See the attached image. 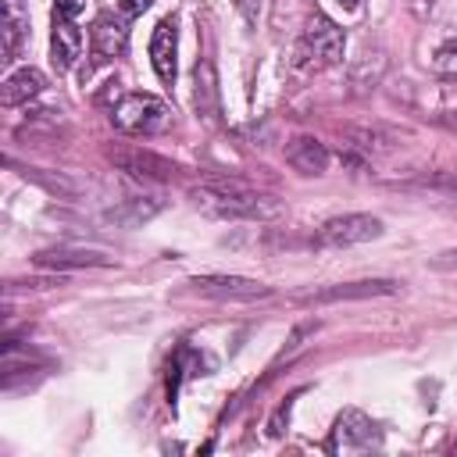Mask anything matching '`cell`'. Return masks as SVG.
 <instances>
[{"label":"cell","mask_w":457,"mask_h":457,"mask_svg":"<svg viewBox=\"0 0 457 457\" xmlns=\"http://www.w3.org/2000/svg\"><path fill=\"white\" fill-rule=\"evenodd\" d=\"M150 4H154V0H118V7H121V11L129 14V18H136V14H143V11L150 7Z\"/></svg>","instance_id":"obj_20"},{"label":"cell","mask_w":457,"mask_h":457,"mask_svg":"<svg viewBox=\"0 0 457 457\" xmlns=\"http://www.w3.org/2000/svg\"><path fill=\"white\" fill-rule=\"evenodd\" d=\"M104 157L118 171H125L129 179H139V182H171L175 171H179L175 161H168V157H161L146 146H132V143H114V146L104 150Z\"/></svg>","instance_id":"obj_4"},{"label":"cell","mask_w":457,"mask_h":457,"mask_svg":"<svg viewBox=\"0 0 457 457\" xmlns=\"http://www.w3.org/2000/svg\"><path fill=\"white\" fill-rule=\"evenodd\" d=\"M389 293H396V282L371 278V282H346V286H328V289L307 293L303 303H336V300H364V296H389Z\"/></svg>","instance_id":"obj_11"},{"label":"cell","mask_w":457,"mask_h":457,"mask_svg":"<svg viewBox=\"0 0 457 457\" xmlns=\"http://www.w3.org/2000/svg\"><path fill=\"white\" fill-rule=\"evenodd\" d=\"M343 46H346L343 29L325 14H311L303 32H300V39H296L293 57H296V68L321 71V68H332V64L343 61Z\"/></svg>","instance_id":"obj_2"},{"label":"cell","mask_w":457,"mask_h":457,"mask_svg":"<svg viewBox=\"0 0 457 457\" xmlns=\"http://www.w3.org/2000/svg\"><path fill=\"white\" fill-rule=\"evenodd\" d=\"M86 4H89V0H54V14H57V18H71V21H75V18L86 11Z\"/></svg>","instance_id":"obj_19"},{"label":"cell","mask_w":457,"mask_h":457,"mask_svg":"<svg viewBox=\"0 0 457 457\" xmlns=\"http://www.w3.org/2000/svg\"><path fill=\"white\" fill-rule=\"evenodd\" d=\"M382 446V432L378 425L364 414V411H343L332 425V436L325 443L328 453H368V450H378Z\"/></svg>","instance_id":"obj_5"},{"label":"cell","mask_w":457,"mask_h":457,"mask_svg":"<svg viewBox=\"0 0 457 457\" xmlns=\"http://www.w3.org/2000/svg\"><path fill=\"white\" fill-rule=\"evenodd\" d=\"M43 89H46V75H43V71H36V68H18L14 75H7V82H4V89H0V100H4V107H18V104L36 100Z\"/></svg>","instance_id":"obj_15"},{"label":"cell","mask_w":457,"mask_h":457,"mask_svg":"<svg viewBox=\"0 0 457 457\" xmlns=\"http://www.w3.org/2000/svg\"><path fill=\"white\" fill-rule=\"evenodd\" d=\"M189 286L204 296H214V300H261L271 293L264 282L239 278V275H193Z\"/></svg>","instance_id":"obj_7"},{"label":"cell","mask_w":457,"mask_h":457,"mask_svg":"<svg viewBox=\"0 0 457 457\" xmlns=\"http://www.w3.org/2000/svg\"><path fill=\"white\" fill-rule=\"evenodd\" d=\"M111 125L125 136H157L171 125V107L154 93H125L111 107Z\"/></svg>","instance_id":"obj_3"},{"label":"cell","mask_w":457,"mask_h":457,"mask_svg":"<svg viewBox=\"0 0 457 457\" xmlns=\"http://www.w3.org/2000/svg\"><path fill=\"white\" fill-rule=\"evenodd\" d=\"M432 68L439 75H457V36H450L436 54H432Z\"/></svg>","instance_id":"obj_18"},{"label":"cell","mask_w":457,"mask_h":457,"mask_svg":"<svg viewBox=\"0 0 457 457\" xmlns=\"http://www.w3.org/2000/svg\"><path fill=\"white\" fill-rule=\"evenodd\" d=\"M382 236V221L371 218V214H336L328 218L314 243L318 246H353V243H368V239H378Z\"/></svg>","instance_id":"obj_6"},{"label":"cell","mask_w":457,"mask_h":457,"mask_svg":"<svg viewBox=\"0 0 457 457\" xmlns=\"http://www.w3.org/2000/svg\"><path fill=\"white\" fill-rule=\"evenodd\" d=\"M175 57H179V32H175V21L164 18V21H157V29L150 36V64L161 82H175V71H179Z\"/></svg>","instance_id":"obj_8"},{"label":"cell","mask_w":457,"mask_h":457,"mask_svg":"<svg viewBox=\"0 0 457 457\" xmlns=\"http://www.w3.org/2000/svg\"><path fill=\"white\" fill-rule=\"evenodd\" d=\"M286 161L300 171V175H325L328 168V150L321 139L314 136H293L286 146Z\"/></svg>","instance_id":"obj_13"},{"label":"cell","mask_w":457,"mask_h":457,"mask_svg":"<svg viewBox=\"0 0 457 457\" xmlns=\"http://www.w3.org/2000/svg\"><path fill=\"white\" fill-rule=\"evenodd\" d=\"M157 200H129L125 207H111L107 211V221H114V225H139V221H146L150 214H157Z\"/></svg>","instance_id":"obj_17"},{"label":"cell","mask_w":457,"mask_h":457,"mask_svg":"<svg viewBox=\"0 0 457 457\" xmlns=\"http://www.w3.org/2000/svg\"><path fill=\"white\" fill-rule=\"evenodd\" d=\"M39 268H54V271H68V268H107L111 257L96 253V250H71V246H57V250H39L36 253Z\"/></svg>","instance_id":"obj_14"},{"label":"cell","mask_w":457,"mask_h":457,"mask_svg":"<svg viewBox=\"0 0 457 457\" xmlns=\"http://www.w3.org/2000/svg\"><path fill=\"white\" fill-rule=\"evenodd\" d=\"M193 204L214 218H271L278 211V204L271 196H264L261 189L246 186L243 179H225V175H211L200 186L189 189Z\"/></svg>","instance_id":"obj_1"},{"label":"cell","mask_w":457,"mask_h":457,"mask_svg":"<svg viewBox=\"0 0 457 457\" xmlns=\"http://www.w3.org/2000/svg\"><path fill=\"white\" fill-rule=\"evenodd\" d=\"M82 57V32L71 18H57L54 14V32H50V61L57 71L75 68V61Z\"/></svg>","instance_id":"obj_10"},{"label":"cell","mask_w":457,"mask_h":457,"mask_svg":"<svg viewBox=\"0 0 457 457\" xmlns=\"http://www.w3.org/2000/svg\"><path fill=\"white\" fill-rule=\"evenodd\" d=\"M339 4H346V7H357V4H361V0H339Z\"/></svg>","instance_id":"obj_21"},{"label":"cell","mask_w":457,"mask_h":457,"mask_svg":"<svg viewBox=\"0 0 457 457\" xmlns=\"http://www.w3.org/2000/svg\"><path fill=\"white\" fill-rule=\"evenodd\" d=\"M89 43H93V54L100 61H114L129 46V25L121 18H114V14H100L93 21V29H89Z\"/></svg>","instance_id":"obj_9"},{"label":"cell","mask_w":457,"mask_h":457,"mask_svg":"<svg viewBox=\"0 0 457 457\" xmlns=\"http://www.w3.org/2000/svg\"><path fill=\"white\" fill-rule=\"evenodd\" d=\"M193 104H196V114L204 121H218L221 114V104H218V79H214V68L211 61H196V71H193Z\"/></svg>","instance_id":"obj_16"},{"label":"cell","mask_w":457,"mask_h":457,"mask_svg":"<svg viewBox=\"0 0 457 457\" xmlns=\"http://www.w3.org/2000/svg\"><path fill=\"white\" fill-rule=\"evenodd\" d=\"M0 61L11 64L21 50V43L29 39V11L21 7V0H4V29H0Z\"/></svg>","instance_id":"obj_12"}]
</instances>
